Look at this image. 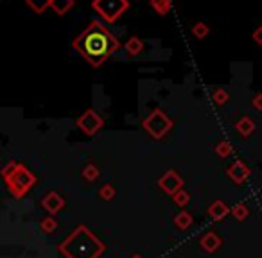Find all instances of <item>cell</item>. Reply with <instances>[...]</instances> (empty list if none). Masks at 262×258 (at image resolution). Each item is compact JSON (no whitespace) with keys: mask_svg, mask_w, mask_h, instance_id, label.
Here are the masks:
<instances>
[{"mask_svg":"<svg viewBox=\"0 0 262 258\" xmlns=\"http://www.w3.org/2000/svg\"><path fill=\"white\" fill-rule=\"evenodd\" d=\"M251 38H253L255 43L260 45V47H262V26H258L257 29L253 31V34H251Z\"/></svg>","mask_w":262,"mask_h":258,"instance_id":"cell-11","label":"cell"},{"mask_svg":"<svg viewBox=\"0 0 262 258\" xmlns=\"http://www.w3.org/2000/svg\"><path fill=\"white\" fill-rule=\"evenodd\" d=\"M149 6L158 13L160 16H165L172 8V2L171 0H149Z\"/></svg>","mask_w":262,"mask_h":258,"instance_id":"cell-7","label":"cell"},{"mask_svg":"<svg viewBox=\"0 0 262 258\" xmlns=\"http://www.w3.org/2000/svg\"><path fill=\"white\" fill-rule=\"evenodd\" d=\"M253 104H255V108H258V109H262V93H260V95H257V97H255V101H253Z\"/></svg>","mask_w":262,"mask_h":258,"instance_id":"cell-13","label":"cell"},{"mask_svg":"<svg viewBox=\"0 0 262 258\" xmlns=\"http://www.w3.org/2000/svg\"><path fill=\"white\" fill-rule=\"evenodd\" d=\"M72 45L94 66L102 65L120 47L119 40L110 33L104 24H101V20L88 24V27L74 40Z\"/></svg>","mask_w":262,"mask_h":258,"instance_id":"cell-1","label":"cell"},{"mask_svg":"<svg viewBox=\"0 0 262 258\" xmlns=\"http://www.w3.org/2000/svg\"><path fill=\"white\" fill-rule=\"evenodd\" d=\"M237 129H239L241 135H250L251 129H253V122H251L250 119H243L237 124Z\"/></svg>","mask_w":262,"mask_h":258,"instance_id":"cell-10","label":"cell"},{"mask_svg":"<svg viewBox=\"0 0 262 258\" xmlns=\"http://www.w3.org/2000/svg\"><path fill=\"white\" fill-rule=\"evenodd\" d=\"M169 126H171V122H169L167 116L162 111H155L153 115L146 120V127L155 136H162L169 129Z\"/></svg>","mask_w":262,"mask_h":258,"instance_id":"cell-3","label":"cell"},{"mask_svg":"<svg viewBox=\"0 0 262 258\" xmlns=\"http://www.w3.org/2000/svg\"><path fill=\"white\" fill-rule=\"evenodd\" d=\"M214 99H215V102H217V104H223V102H226L228 95H226V91H225V90H217V91L214 93Z\"/></svg>","mask_w":262,"mask_h":258,"instance_id":"cell-12","label":"cell"},{"mask_svg":"<svg viewBox=\"0 0 262 258\" xmlns=\"http://www.w3.org/2000/svg\"><path fill=\"white\" fill-rule=\"evenodd\" d=\"M26 4L29 9H33L36 15H43L49 8H51V0H26Z\"/></svg>","mask_w":262,"mask_h":258,"instance_id":"cell-8","label":"cell"},{"mask_svg":"<svg viewBox=\"0 0 262 258\" xmlns=\"http://www.w3.org/2000/svg\"><path fill=\"white\" fill-rule=\"evenodd\" d=\"M101 126H102L101 116H99L95 111H92V109H90V111H86V113H84V115L79 119V127L83 129V131H86L88 135L95 133Z\"/></svg>","mask_w":262,"mask_h":258,"instance_id":"cell-4","label":"cell"},{"mask_svg":"<svg viewBox=\"0 0 262 258\" xmlns=\"http://www.w3.org/2000/svg\"><path fill=\"white\" fill-rule=\"evenodd\" d=\"M124 47H126V52L129 56H137V54H140V52H142L144 41L140 40L139 36H131L129 40L126 41V45H124Z\"/></svg>","mask_w":262,"mask_h":258,"instance_id":"cell-6","label":"cell"},{"mask_svg":"<svg viewBox=\"0 0 262 258\" xmlns=\"http://www.w3.org/2000/svg\"><path fill=\"white\" fill-rule=\"evenodd\" d=\"M74 0H51V9L56 13L58 16H63L74 8Z\"/></svg>","mask_w":262,"mask_h":258,"instance_id":"cell-5","label":"cell"},{"mask_svg":"<svg viewBox=\"0 0 262 258\" xmlns=\"http://www.w3.org/2000/svg\"><path fill=\"white\" fill-rule=\"evenodd\" d=\"M92 8L97 15H101L104 22L113 24L129 8V0H94Z\"/></svg>","mask_w":262,"mask_h":258,"instance_id":"cell-2","label":"cell"},{"mask_svg":"<svg viewBox=\"0 0 262 258\" xmlns=\"http://www.w3.org/2000/svg\"><path fill=\"white\" fill-rule=\"evenodd\" d=\"M208 33H210V27H208L205 22H198V24H194V26H192V34L198 38V40H203Z\"/></svg>","mask_w":262,"mask_h":258,"instance_id":"cell-9","label":"cell"}]
</instances>
